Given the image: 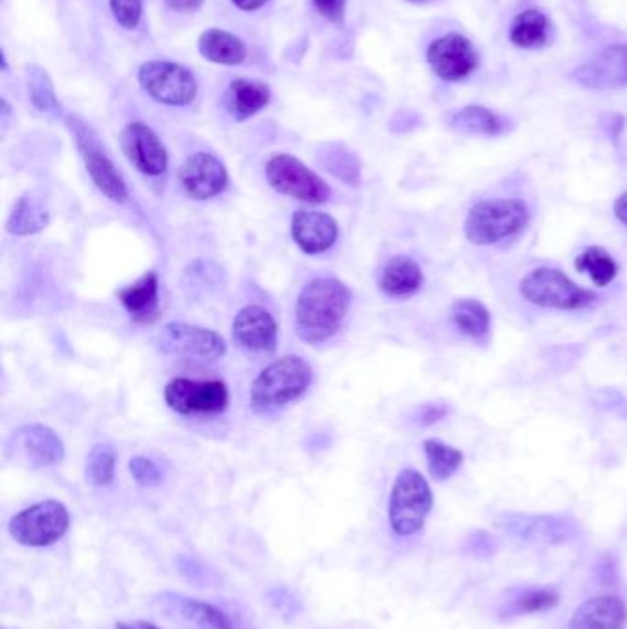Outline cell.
<instances>
[{
  "mask_svg": "<svg viewBox=\"0 0 627 629\" xmlns=\"http://www.w3.org/2000/svg\"><path fill=\"white\" fill-rule=\"evenodd\" d=\"M158 606L169 618H177L190 629H236L220 607L185 594L163 593L158 596Z\"/></svg>",
  "mask_w": 627,
  "mask_h": 629,
  "instance_id": "cell-17",
  "label": "cell"
},
{
  "mask_svg": "<svg viewBox=\"0 0 627 629\" xmlns=\"http://www.w3.org/2000/svg\"><path fill=\"white\" fill-rule=\"evenodd\" d=\"M352 293L338 278H315L303 287L295 309L298 337L309 344L324 343L343 327Z\"/></svg>",
  "mask_w": 627,
  "mask_h": 629,
  "instance_id": "cell-1",
  "label": "cell"
},
{
  "mask_svg": "<svg viewBox=\"0 0 627 629\" xmlns=\"http://www.w3.org/2000/svg\"><path fill=\"white\" fill-rule=\"evenodd\" d=\"M424 271L414 258L398 254L385 263L379 276V289L392 298L411 297L424 286Z\"/></svg>",
  "mask_w": 627,
  "mask_h": 629,
  "instance_id": "cell-23",
  "label": "cell"
},
{
  "mask_svg": "<svg viewBox=\"0 0 627 629\" xmlns=\"http://www.w3.org/2000/svg\"><path fill=\"white\" fill-rule=\"evenodd\" d=\"M559 604V594L554 589H529L518 594L513 601L506 604L500 612L502 617H519V615H534V613L551 612Z\"/></svg>",
  "mask_w": 627,
  "mask_h": 629,
  "instance_id": "cell-32",
  "label": "cell"
},
{
  "mask_svg": "<svg viewBox=\"0 0 627 629\" xmlns=\"http://www.w3.org/2000/svg\"><path fill=\"white\" fill-rule=\"evenodd\" d=\"M548 19L540 10H527L513 19L510 41L519 48H541L548 41Z\"/></svg>",
  "mask_w": 627,
  "mask_h": 629,
  "instance_id": "cell-28",
  "label": "cell"
},
{
  "mask_svg": "<svg viewBox=\"0 0 627 629\" xmlns=\"http://www.w3.org/2000/svg\"><path fill=\"white\" fill-rule=\"evenodd\" d=\"M10 448L32 467L56 466L64 459V443L58 432L42 424L19 427Z\"/></svg>",
  "mask_w": 627,
  "mask_h": 629,
  "instance_id": "cell-16",
  "label": "cell"
},
{
  "mask_svg": "<svg viewBox=\"0 0 627 629\" xmlns=\"http://www.w3.org/2000/svg\"><path fill=\"white\" fill-rule=\"evenodd\" d=\"M157 346L166 356L217 361L227 354V344L220 333L187 322H169L158 332Z\"/></svg>",
  "mask_w": 627,
  "mask_h": 629,
  "instance_id": "cell-11",
  "label": "cell"
},
{
  "mask_svg": "<svg viewBox=\"0 0 627 629\" xmlns=\"http://www.w3.org/2000/svg\"><path fill=\"white\" fill-rule=\"evenodd\" d=\"M291 238L309 257L330 251L339 238V225L330 214L298 210L291 219Z\"/></svg>",
  "mask_w": 627,
  "mask_h": 629,
  "instance_id": "cell-19",
  "label": "cell"
},
{
  "mask_svg": "<svg viewBox=\"0 0 627 629\" xmlns=\"http://www.w3.org/2000/svg\"><path fill=\"white\" fill-rule=\"evenodd\" d=\"M233 337L250 352H274L279 343V324L262 306H247L233 322Z\"/></svg>",
  "mask_w": 627,
  "mask_h": 629,
  "instance_id": "cell-18",
  "label": "cell"
},
{
  "mask_svg": "<svg viewBox=\"0 0 627 629\" xmlns=\"http://www.w3.org/2000/svg\"><path fill=\"white\" fill-rule=\"evenodd\" d=\"M322 166L330 171L339 181L350 187H357L360 182V163L354 153L348 152L344 146L326 147L322 153Z\"/></svg>",
  "mask_w": 627,
  "mask_h": 629,
  "instance_id": "cell-33",
  "label": "cell"
},
{
  "mask_svg": "<svg viewBox=\"0 0 627 629\" xmlns=\"http://www.w3.org/2000/svg\"><path fill=\"white\" fill-rule=\"evenodd\" d=\"M129 472L133 475L134 480L140 486L144 488H152V486H157L161 480H163V475L158 472L157 464L145 459V456H134L129 462Z\"/></svg>",
  "mask_w": 627,
  "mask_h": 629,
  "instance_id": "cell-38",
  "label": "cell"
},
{
  "mask_svg": "<svg viewBox=\"0 0 627 629\" xmlns=\"http://www.w3.org/2000/svg\"><path fill=\"white\" fill-rule=\"evenodd\" d=\"M117 298L137 324H152L161 314V293L158 274L147 271L137 282L118 289Z\"/></svg>",
  "mask_w": 627,
  "mask_h": 629,
  "instance_id": "cell-21",
  "label": "cell"
},
{
  "mask_svg": "<svg viewBox=\"0 0 627 629\" xmlns=\"http://www.w3.org/2000/svg\"><path fill=\"white\" fill-rule=\"evenodd\" d=\"M575 80L587 88H616L627 85V45H611L575 70Z\"/></svg>",
  "mask_w": 627,
  "mask_h": 629,
  "instance_id": "cell-20",
  "label": "cell"
},
{
  "mask_svg": "<svg viewBox=\"0 0 627 629\" xmlns=\"http://www.w3.org/2000/svg\"><path fill=\"white\" fill-rule=\"evenodd\" d=\"M233 4L241 12H256L268 4V0H233Z\"/></svg>",
  "mask_w": 627,
  "mask_h": 629,
  "instance_id": "cell-43",
  "label": "cell"
},
{
  "mask_svg": "<svg viewBox=\"0 0 627 629\" xmlns=\"http://www.w3.org/2000/svg\"><path fill=\"white\" fill-rule=\"evenodd\" d=\"M424 451L430 477L440 480V483L453 477L464 462V453L460 449L443 443L441 440H436V438L425 440Z\"/></svg>",
  "mask_w": 627,
  "mask_h": 629,
  "instance_id": "cell-30",
  "label": "cell"
},
{
  "mask_svg": "<svg viewBox=\"0 0 627 629\" xmlns=\"http://www.w3.org/2000/svg\"><path fill=\"white\" fill-rule=\"evenodd\" d=\"M182 286L185 289H192L193 295H198L199 292H206L210 287H220L221 271L215 268L214 263H192L185 273Z\"/></svg>",
  "mask_w": 627,
  "mask_h": 629,
  "instance_id": "cell-36",
  "label": "cell"
},
{
  "mask_svg": "<svg viewBox=\"0 0 627 629\" xmlns=\"http://www.w3.org/2000/svg\"><path fill=\"white\" fill-rule=\"evenodd\" d=\"M28 91L35 107L42 112L52 115L58 111L59 104L54 93L52 82L48 78L47 70L29 67L28 69Z\"/></svg>",
  "mask_w": 627,
  "mask_h": 629,
  "instance_id": "cell-35",
  "label": "cell"
},
{
  "mask_svg": "<svg viewBox=\"0 0 627 629\" xmlns=\"http://www.w3.org/2000/svg\"><path fill=\"white\" fill-rule=\"evenodd\" d=\"M179 181L188 198L196 201H209L220 195L228 185V171L225 164L212 153H193L187 158L179 171Z\"/></svg>",
  "mask_w": 627,
  "mask_h": 629,
  "instance_id": "cell-15",
  "label": "cell"
},
{
  "mask_svg": "<svg viewBox=\"0 0 627 629\" xmlns=\"http://www.w3.org/2000/svg\"><path fill=\"white\" fill-rule=\"evenodd\" d=\"M497 523L502 531L524 542L559 545L580 536V524L572 515L505 513L497 519Z\"/></svg>",
  "mask_w": 627,
  "mask_h": 629,
  "instance_id": "cell-12",
  "label": "cell"
},
{
  "mask_svg": "<svg viewBox=\"0 0 627 629\" xmlns=\"http://www.w3.org/2000/svg\"><path fill=\"white\" fill-rule=\"evenodd\" d=\"M117 629H161L152 622L145 620H133V622H118Z\"/></svg>",
  "mask_w": 627,
  "mask_h": 629,
  "instance_id": "cell-44",
  "label": "cell"
},
{
  "mask_svg": "<svg viewBox=\"0 0 627 629\" xmlns=\"http://www.w3.org/2000/svg\"><path fill=\"white\" fill-rule=\"evenodd\" d=\"M117 453L107 443H98L91 449L85 464V475L93 486H107L115 478Z\"/></svg>",
  "mask_w": 627,
  "mask_h": 629,
  "instance_id": "cell-34",
  "label": "cell"
},
{
  "mask_svg": "<svg viewBox=\"0 0 627 629\" xmlns=\"http://www.w3.org/2000/svg\"><path fill=\"white\" fill-rule=\"evenodd\" d=\"M519 295L537 308L578 311L599 302V295L578 286L564 271L537 268L519 282Z\"/></svg>",
  "mask_w": 627,
  "mask_h": 629,
  "instance_id": "cell-4",
  "label": "cell"
},
{
  "mask_svg": "<svg viewBox=\"0 0 627 629\" xmlns=\"http://www.w3.org/2000/svg\"><path fill=\"white\" fill-rule=\"evenodd\" d=\"M110 13L122 28L134 29L142 19V0H109Z\"/></svg>",
  "mask_w": 627,
  "mask_h": 629,
  "instance_id": "cell-37",
  "label": "cell"
},
{
  "mask_svg": "<svg viewBox=\"0 0 627 629\" xmlns=\"http://www.w3.org/2000/svg\"><path fill=\"white\" fill-rule=\"evenodd\" d=\"M451 322L460 333H464L465 337L475 339V341L486 337L492 328L488 308L475 298L457 300L451 306Z\"/></svg>",
  "mask_w": 627,
  "mask_h": 629,
  "instance_id": "cell-27",
  "label": "cell"
},
{
  "mask_svg": "<svg viewBox=\"0 0 627 629\" xmlns=\"http://www.w3.org/2000/svg\"><path fill=\"white\" fill-rule=\"evenodd\" d=\"M164 400L174 413L182 416H212L228 407L230 394L221 379L175 378L166 384Z\"/></svg>",
  "mask_w": 627,
  "mask_h": 629,
  "instance_id": "cell-10",
  "label": "cell"
},
{
  "mask_svg": "<svg viewBox=\"0 0 627 629\" xmlns=\"http://www.w3.org/2000/svg\"><path fill=\"white\" fill-rule=\"evenodd\" d=\"M70 526V513L63 502L43 501L10 521V536L23 547L43 548L58 543Z\"/></svg>",
  "mask_w": 627,
  "mask_h": 629,
  "instance_id": "cell-7",
  "label": "cell"
},
{
  "mask_svg": "<svg viewBox=\"0 0 627 629\" xmlns=\"http://www.w3.org/2000/svg\"><path fill=\"white\" fill-rule=\"evenodd\" d=\"M627 607L615 594H600L583 602L570 618L569 629H622Z\"/></svg>",
  "mask_w": 627,
  "mask_h": 629,
  "instance_id": "cell-22",
  "label": "cell"
},
{
  "mask_svg": "<svg viewBox=\"0 0 627 629\" xmlns=\"http://www.w3.org/2000/svg\"><path fill=\"white\" fill-rule=\"evenodd\" d=\"M314 381V368L303 357L285 356L258 373L250 387V405L256 413H271L295 402Z\"/></svg>",
  "mask_w": 627,
  "mask_h": 629,
  "instance_id": "cell-2",
  "label": "cell"
},
{
  "mask_svg": "<svg viewBox=\"0 0 627 629\" xmlns=\"http://www.w3.org/2000/svg\"><path fill=\"white\" fill-rule=\"evenodd\" d=\"M315 10L328 19L330 23L343 24L344 15H346V2L348 0H311Z\"/></svg>",
  "mask_w": 627,
  "mask_h": 629,
  "instance_id": "cell-39",
  "label": "cell"
},
{
  "mask_svg": "<svg viewBox=\"0 0 627 629\" xmlns=\"http://www.w3.org/2000/svg\"><path fill=\"white\" fill-rule=\"evenodd\" d=\"M198 48L206 61L225 67L244 63L247 58L245 43L225 29L210 28L203 32L199 37Z\"/></svg>",
  "mask_w": 627,
  "mask_h": 629,
  "instance_id": "cell-25",
  "label": "cell"
},
{
  "mask_svg": "<svg viewBox=\"0 0 627 629\" xmlns=\"http://www.w3.org/2000/svg\"><path fill=\"white\" fill-rule=\"evenodd\" d=\"M50 223V212L42 199L32 193H23L13 204L12 214L8 217L7 230L15 236H29L42 233Z\"/></svg>",
  "mask_w": 627,
  "mask_h": 629,
  "instance_id": "cell-26",
  "label": "cell"
},
{
  "mask_svg": "<svg viewBox=\"0 0 627 629\" xmlns=\"http://www.w3.org/2000/svg\"><path fill=\"white\" fill-rule=\"evenodd\" d=\"M575 268L580 273H585L591 276L594 286L607 287L611 282L618 276V263L615 258L611 257L610 252L591 245L587 247L585 251L581 252L580 257L576 258Z\"/></svg>",
  "mask_w": 627,
  "mask_h": 629,
  "instance_id": "cell-31",
  "label": "cell"
},
{
  "mask_svg": "<svg viewBox=\"0 0 627 629\" xmlns=\"http://www.w3.org/2000/svg\"><path fill=\"white\" fill-rule=\"evenodd\" d=\"M427 61L443 82H462L478 67V54L464 35H441L427 48Z\"/></svg>",
  "mask_w": 627,
  "mask_h": 629,
  "instance_id": "cell-13",
  "label": "cell"
},
{
  "mask_svg": "<svg viewBox=\"0 0 627 629\" xmlns=\"http://www.w3.org/2000/svg\"><path fill=\"white\" fill-rule=\"evenodd\" d=\"M269 99H271V88L268 83L239 78L228 85L225 105H227L228 112L241 122L265 109Z\"/></svg>",
  "mask_w": 627,
  "mask_h": 629,
  "instance_id": "cell-24",
  "label": "cell"
},
{
  "mask_svg": "<svg viewBox=\"0 0 627 629\" xmlns=\"http://www.w3.org/2000/svg\"><path fill=\"white\" fill-rule=\"evenodd\" d=\"M530 223L529 204L523 199H484L471 206L464 222L465 239L478 247H489L523 233Z\"/></svg>",
  "mask_w": 627,
  "mask_h": 629,
  "instance_id": "cell-3",
  "label": "cell"
},
{
  "mask_svg": "<svg viewBox=\"0 0 627 629\" xmlns=\"http://www.w3.org/2000/svg\"><path fill=\"white\" fill-rule=\"evenodd\" d=\"M140 87L155 102L171 107H185L198 96V80L192 72L164 59L145 61L139 69Z\"/></svg>",
  "mask_w": 627,
  "mask_h": 629,
  "instance_id": "cell-9",
  "label": "cell"
},
{
  "mask_svg": "<svg viewBox=\"0 0 627 629\" xmlns=\"http://www.w3.org/2000/svg\"><path fill=\"white\" fill-rule=\"evenodd\" d=\"M265 177L276 192L304 203L322 204L331 198L330 185L300 158L287 153H279L269 158Z\"/></svg>",
  "mask_w": 627,
  "mask_h": 629,
  "instance_id": "cell-8",
  "label": "cell"
},
{
  "mask_svg": "<svg viewBox=\"0 0 627 629\" xmlns=\"http://www.w3.org/2000/svg\"><path fill=\"white\" fill-rule=\"evenodd\" d=\"M407 2H414V4H419V2H425V0H407Z\"/></svg>",
  "mask_w": 627,
  "mask_h": 629,
  "instance_id": "cell-45",
  "label": "cell"
},
{
  "mask_svg": "<svg viewBox=\"0 0 627 629\" xmlns=\"http://www.w3.org/2000/svg\"><path fill=\"white\" fill-rule=\"evenodd\" d=\"M451 128L465 134H499L505 131V120L483 105H468L451 117Z\"/></svg>",
  "mask_w": 627,
  "mask_h": 629,
  "instance_id": "cell-29",
  "label": "cell"
},
{
  "mask_svg": "<svg viewBox=\"0 0 627 629\" xmlns=\"http://www.w3.org/2000/svg\"><path fill=\"white\" fill-rule=\"evenodd\" d=\"M166 7L171 8L174 12L193 13L201 10L204 0H164Z\"/></svg>",
  "mask_w": 627,
  "mask_h": 629,
  "instance_id": "cell-41",
  "label": "cell"
},
{
  "mask_svg": "<svg viewBox=\"0 0 627 629\" xmlns=\"http://www.w3.org/2000/svg\"><path fill=\"white\" fill-rule=\"evenodd\" d=\"M120 144L129 164L140 174L158 177L168 169V152L163 140L147 123H128L120 133Z\"/></svg>",
  "mask_w": 627,
  "mask_h": 629,
  "instance_id": "cell-14",
  "label": "cell"
},
{
  "mask_svg": "<svg viewBox=\"0 0 627 629\" xmlns=\"http://www.w3.org/2000/svg\"><path fill=\"white\" fill-rule=\"evenodd\" d=\"M613 212H615L616 219L627 227V192L622 193L620 198L616 199L615 204H613Z\"/></svg>",
  "mask_w": 627,
  "mask_h": 629,
  "instance_id": "cell-42",
  "label": "cell"
},
{
  "mask_svg": "<svg viewBox=\"0 0 627 629\" xmlns=\"http://www.w3.org/2000/svg\"><path fill=\"white\" fill-rule=\"evenodd\" d=\"M67 128L74 137L78 152L82 155L83 164L99 192L115 203H126L129 198L128 185L99 144L98 137L91 131V128H87V123L83 122L82 118L74 117V115L67 118Z\"/></svg>",
  "mask_w": 627,
  "mask_h": 629,
  "instance_id": "cell-6",
  "label": "cell"
},
{
  "mask_svg": "<svg viewBox=\"0 0 627 629\" xmlns=\"http://www.w3.org/2000/svg\"><path fill=\"white\" fill-rule=\"evenodd\" d=\"M433 502L435 499L427 478L413 467L401 470L390 491L389 523L392 532L401 537L418 534L433 510Z\"/></svg>",
  "mask_w": 627,
  "mask_h": 629,
  "instance_id": "cell-5",
  "label": "cell"
},
{
  "mask_svg": "<svg viewBox=\"0 0 627 629\" xmlns=\"http://www.w3.org/2000/svg\"><path fill=\"white\" fill-rule=\"evenodd\" d=\"M449 414L448 405L443 403H429L424 407L418 408V424L419 426L429 427L441 418H446Z\"/></svg>",
  "mask_w": 627,
  "mask_h": 629,
  "instance_id": "cell-40",
  "label": "cell"
}]
</instances>
